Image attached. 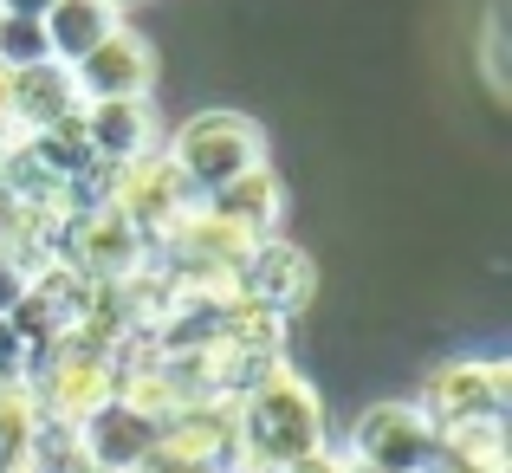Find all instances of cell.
<instances>
[{"mask_svg":"<svg viewBox=\"0 0 512 473\" xmlns=\"http://www.w3.org/2000/svg\"><path fill=\"white\" fill-rule=\"evenodd\" d=\"M344 473H376V467H363V461H350V454H344Z\"/></svg>","mask_w":512,"mask_h":473,"instance_id":"obj_19","label":"cell"},{"mask_svg":"<svg viewBox=\"0 0 512 473\" xmlns=\"http://www.w3.org/2000/svg\"><path fill=\"white\" fill-rule=\"evenodd\" d=\"M286 473H344L338 454H312V461H299V467H286Z\"/></svg>","mask_w":512,"mask_h":473,"instance_id":"obj_16","label":"cell"},{"mask_svg":"<svg viewBox=\"0 0 512 473\" xmlns=\"http://www.w3.org/2000/svg\"><path fill=\"white\" fill-rule=\"evenodd\" d=\"M26 357H33V350H26V337L0 318V383H20V376H26Z\"/></svg>","mask_w":512,"mask_h":473,"instance_id":"obj_14","label":"cell"},{"mask_svg":"<svg viewBox=\"0 0 512 473\" xmlns=\"http://www.w3.org/2000/svg\"><path fill=\"white\" fill-rule=\"evenodd\" d=\"M46 26L39 20H0V65L7 72H26V65H46Z\"/></svg>","mask_w":512,"mask_h":473,"instance_id":"obj_13","label":"cell"},{"mask_svg":"<svg viewBox=\"0 0 512 473\" xmlns=\"http://www.w3.org/2000/svg\"><path fill=\"white\" fill-rule=\"evenodd\" d=\"M506 396H512V370L500 357H454L441 370H428L415 409L428 415L435 435H454V428L474 422H506Z\"/></svg>","mask_w":512,"mask_h":473,"instance_id":"obj_3","label":"cell"},{"mask_svg":"<svg viewBox=\"0 0 512 473\" xmlns=\"http://www.w3.org/2000/svg\"><path fill=\"white\" fill-rule=\"evenodd\" d=\"M163 156H169V169L182 175L188 195L208 201L214 188H227L234 175H247V169L266 162V130L253 124V117H240V111H201V117H188V124L175 130V143Z\"/></svg>","mask_w":512,"mask_h":473,"instance_id":"obj_2","label":"cell"},{"mask_svg":"<svg viewBox=\"0 0 512 473\" xmlns=\"http://www.w3.org/2000/svg\"><path fill=\"white\" fill-rule=\"evenodd\" d=\"M234 448L240 473H286L325 454V402L292 363H273L253 389L234 396Z\"/></svg>","mask_w":512,"mask_h":473,"instance_id":"obj_1","label":"cell"},{"mask_svg":"<svg viewBox=\"0 0 512 473\" xmlns=\"http://www.w3.org/2000/svg\"><path fill=\"white\" fill-rule=\"evenodd\" d=\"M111 208L143 234V247H163L175 234V221L195 208V195H188L182 175L169 169V156H143V162H130V169H111Z\"/></svg>","mask_w":512,"mask_h":473,"instance_id":"obj_5","label":"cell"},{"mask_svg":"<svg viewBox=\"0 0 512 473\" xmlns=\"http://www.w3.org/2000/svg\"><path fill=\"white\" fill-rule=\"evenodd\" d=\"M201 208L221 214L227 227H240L247 240H273V234H279V214H286V188H279V175L260 162V169L234 175L227 188H214Z\"/></svg>","mask_w":512,"mask_h":473,"instance_id":"obj_11","label":"cell"},{"mask_svg":"<svg viewBox=\"0 0 512 473\" xmlns=\"http://www.w3.org/2000/svg\"><path fill=\"white\" fill-rule=\"evenodd\" d=\"M350 461L376 473H428L435 467V428L415 402H376L350 428Z\"/></svg>","mask_w":512,"mask_h":473,"instance_id":"obj_4","label":"cell"},{"mask_svg":"<svg viewBox=\"0 0 512 473\" xmlns=\"http://www.w3.org/2000/svg\"><path fill=\"white\" fill-rule=\"evenodd\" d=\"M85 143L91 162L104 169H130V162L156 156V111L150 98H111V104H85Z\"/></svg>","mask_w":512,"mask_h":473,"instance_id":"obj_9","label":"cell"},{"mask_svg":"<svg viewBox=\"0 0 512 473\" xmlns=\"http://www.w3.org/2000/svg\"><path fill=\"white\" fill-rule=\"evenodd\" d=\"M13 221H20V201H13V195H7V182H0V240H7V227H13Z\"/></svg>","mask_w":512,"mask_h":473,"instance_id":"obj_17","label":"cell"},{"mask_svg":"<svg viewBox=\"0 0 512 473\" xmlns=\"http://www.w3.org/2000/svg\"><path fill=\"white\" fill-rule=\"evenodd\" d=\"M39 26H46V52H52V59L78 65L98 39H111L124 20H117V0H52V13Z\"/></svg>","mask_w":512,"mask_h":473,"instance_id":"obj_12","label":"cell"},{"mask_svg":"<svg viewBox=\"0 0 512 473\" xmlns=\"http://www.w3.org/2000/svg\"><path fill=\"white\" fill-rule=\"evenodd\" d=\"M72 435H78V454H85L91 473H137L156 448V422L137 415V409H124L117 396L104 402L98 415H85Z\"/></svg>","mask_w":512,"mask_h":473,"instance_id":"obj_8","label":"cell"},{"mask_svg":"<svg viewBox=\"0 0 512 473\" xmlns=\"http://www.w3.org/2000/svg\"><path fill=\"white\" fill-rule=\"evenodd\" d=\"M52 0H0V20H46Z\"/></svg>","mask_w":512,"mask_h":473,"instance_id":"obj_15","label":"cell"},{"mask_svg":"<svg viewBox=\"0 0 512 473\" xmlns=\"http://www.w3.org/2000/svg\"><path fill=\"white\" fill-rule=\"evenodd\" d=\"M312 292H318L312 253L292 247V240H279V234L260 240V247L247 253V266H240V299L260 305V312H273V318L305 312V305H312Z\"/></svg>","mask_w":512,"mask_h":473,"instance_id":"obj_7","label":"cell"},{"mask_svg":"<svg viewBox=\"0 0 512 473\" xmlns=\"http://www.w3.org/2000/svg\"><path fill=\"white\" fill-rule=\"evenodd\" d=\"M78 85V104H111V98H150L156 85V52L143 33H130V26H117L111 39H98V46L85 52L78 65H65Z\"/></svg>","mask_w":512,"mask_h":473,"instance_id":"obj_6","label":"cell"},{"mask_svg":"<svg viewBox=\"0 0 512 473\" xmlns=\"http://www.w3.org/2000/svg\"><path fill=\"white\" fill-rule=\"evenodd\" d=\"M78 111H85V104H78V85H72V72H65L59 59L13 72V104H7V117H13V130H20V137L52 130V124H65V117H78Z\"/></svg>","mask_w":512,"mask_h":473,"instance_id":"obj_10","label":"cell"},{"mask_svg":"<svg viewBox=\"0 0 512 473\" xmlns=\"http://www.w3.org/2000/svg\"><path fill=\"white\" fill-rule=\"evenodd\" d=\"M7 104H13V72L0 65V117H7ZM7 124H13V117H7Z\"/></svg>","mask_w":512,"mask_h":473,"instance_id":"obj_18","label":"cell"}]
</instances>
